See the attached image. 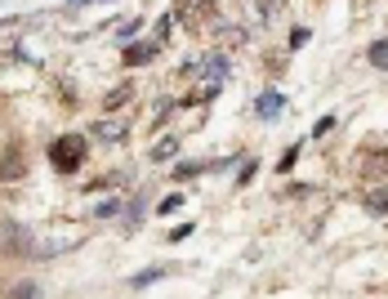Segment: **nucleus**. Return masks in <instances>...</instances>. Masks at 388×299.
<instances>
[{
    "mask_svg": "<svg viewBox=\"0 0 388 299\" xmlns=\"http://www.w3.org/2000/svg\"><path fill=\"white\" fill-rule=\"evenodd\" d=\"M85 152H90V143H85V134H58L50 143V165L58 174H76L85 165Z\"/></svg>",
    "mask_w": 388,
    "mask_h": 299,
    "instance_id": "nucleus-1",
    "label": "nucleus"
},
{
    "mask_svg": "<svg viewBox=\"0 0 388 299\" xmlns=\"http://www.w3.org/2000/svg\"><path fill=\"white\" fill-rule=\"evenodd\" d=\"M22 174H27V152H22V143H9L0 152V183H18Z\"/></svg>",
    "mask_w": 388,
    "mask_h": 299,
    "instance_id": "nucleus-2",
    "label": "nucleus"
},
{
    "mask_svg": "<svg viewBox=\"0 0 388 299\" xmlns=\"http://www.w3.org/2000/svg\"><path fill=\"white\" fill-rule=\"evenodd\" d=\"M161 50V41H139V45H125V67H143L152 63V54Z\"/></svg>",
    "mask_w": 388,
    "mask_h": 299,
    "instance_id": "nucleus-3",
    "label": "nucleus"
},
{
    "mask_svg": "<svg viewBox=\"0 0 388 299\" xmlns=\"http://www.w3.org/2000/svg\"><path fill=\"white\" fill-rule=\"evenodd\" d=\"M286 107V94H277V90H268V94H259V103H254V112L259 116H277Z\"/></svg>",
    "mask_w": 388,
    "mask_h": 299,
    "instance_id": "nucleus-4",
    "label": "nucleus"
},
{
    "mask_svg": "<svg viewBox=\"0 0 388 299\" xmlns=\"http://www.w3.org/2000/svg\"><path fill=\"white\" fill-rule=\"evenodd\" d=\"M174 152H179V139H174V134H165V139H161V143L152 148V161H169Z\"/></svg>",
    "mask_w": 388,
    "mask_h": 299,
    "instance_id": "nucleus-5",
    "label": "nucleus"
},
{
    "mask_svg": "<svg viewBox=\"0 0 388 299\" xmlns=\"http://www.w3.org/2000/svg\"><path fill=\"white\" fill-rule=\"evenodd\" d=\"M366 210L370 214H388V188H375V193L366 197Z\"/></svg>",
    "mask_w": 388,
    "mask_h": 299,
    "instance_id": "nucleus-6",
    "label": "nucleus"
},
{
    "mask_svg": "<svg viewBox=\"0 0 388 299\" xmlns=\"http://www.w3.org/2000/svg\"><path fill=\"white\" fill-rule=\"evenodd\" d=\"M384 170H388V157H384V152H370V157L361 161V174H384Z\"/></svg>",
    "mask_w": 388,
    "mask_h": 299,
    "instance_id": "nucleus-7",
    "label": "nucleus"
},
{
    "mask_svg": "<svg viewBox=\"0 0 388 299\" xmlns=\"http://www.w3.org/2000/svg\"><path fill=\"white\" fill-rule=\"evenodd\" d=\"M130 94H134L130 85H116L112 94H107V103H103V107H107V112H112V107H125V103H130Z\"/></svg>",
    "mask_w": 388,
    "mask_h": 299,
    "instance_id": "nucleus-8",
    "label": "nucleus"
},
{
    "mask_svg": "<svg viewBox=\"0 0 388 299\" xmlns=\"http://www.w3.org/2000/svg\"><path fill=\"white\" fill-rule=\"evenodd\" d=\"M94 139L116 143V139H120V125H116V121H99V125H94Z\"/></svg>",
    "mask_w": 388,
    "mask_h": 299,
    "instance_id": "nucleus-9",
    "label": "nucleus"
},
{
    "mask_svg": "<svg viewBox=\"0 0 388 299\" xmlns=\"http://www.w3.org/2000/svg\"><path fill=\"white\" fill-rule=\"evenodd\" d=\"M366 58H370L375 67H388V41H375L370 50H366Z\"/></svg>",
    "mask_w": 388,
    "mask_h": 299,
    "instance_id": "nucleus-10",
    "label": "nucleus"
},
{
    "mask_svg": "<svg viewBox=\"0 0 388 299\" xmlns=\"http://www.w3.org/2000/svg\"><path fill=\"white\" fill-rule=\"evenodd\" d=\"M179 206H183V193H169L165 201H156V210H161V214H174Z\"/></svg>",
    "mask_w": 388,
    "mask_h": 299,
    "instance_id": "nucleus-11",
    "label": "nucleus"
},
{
    "mask_svg": "<svg viewBox=\"0 0 388 299\" xmlns=\"http://www.w3.org/2000/svg\"><path fill=\"white\" fill-rule=\"evenodd\" d=\"M156 277H165V268H148V272H139V277L130 281V286H134V291H139V286H152Z\"/></svg>",
    "mask_w": 388,
    "mask_h": 299,
    "instance_id": "nucleus-12",
    "label": "nucleus"
},
{
    "mask_svg": "<svg viewBox=\"0 0 388 299\" xmlns=\"http://www.w3.org/2000/svg\"><path fill=\"white\" fill-rule=\"evenodd\" d=\"M219 41L228 45V50H233V45H241V41H246V32H241V27H228V32L219 36Z\"/></svg>",
    "mask_w": 388,
    "mask_h": 299,
    "instance_id": "nucleus-13",
    "label": "nucleus"
},
{
    "mask_svg": "<svg viewBox=\"0 0 388 299\" xmlns=\"http://www.w3.org/2000/svg\"><path fill=\"white\" fill-rule=\"evenodd\" d=\"M116 210H120V201H99V206H94V214H99V219H112Z\"/></svg>",
    "mask_w": 388,
    "mask_h": 299,
    "instance_id": "nucleus-14",
    "label": "nucleus"
},
{
    "mask_svg": "<svg viewBox=\"0 0 388 299\" xmlns=\"http://www.w3.org/2000/svg\"><path fill=\"white\" fill-rule=\"evenodd\" d=\"M201 170H205V165H201V161H192V165H179L174 179H192V174H201Z\"/></svg>",
    "mask_w": 388,
    "mask_h": 299,
    "instance_id": "nucleus-15",
    "label": "nucleus"
},
{
    "mask_svg": "<svg viewBox=\"0 0 388 299\" xmlns=\"http://www.w3.org/2000/svg\"><path fill=\"white\" fill-rule=\"evenodd\" d=\"M120 36H125V41H130V36H134L139 32V18H120V27H116Z\"/></svg>",
    "mask_w": 388,
    "mask_h": 299,
    "instance_id": "nucleus-16",
    "label": "nucleus"
},
{
    "mask_svg": "<svg viewBox=\"0 0 388 299\" xmlns=\"http://www.w3.org/2000/svg\"><path fill=\"white\" fill-rule=\"evenodd\" d=\"M295 157H299V143H295V148H286V157H282V165H277V170H290V165H295Z\"/></svg>",
    "mask_w": 388,
    "mask_h": 299,
    "instance_id": "nucleus-17",
    "label": "nucleus"
},
{
    "mask_svg": "<svg viewBox=\"0 0 388 299\" xmlns=\"http://www.w3.org/2000/svg\"><path fill=\"white\" fill-rule=\"evenodd\" d=\"M250 179H254V161H246V165H241V174H237V183H250Z\"/></svg>",
    "mask_w": 388,
    "mask_h": 299,
    "instance_id": "nucleus-18",
    "label": "nucleus"
}]
</instances>
